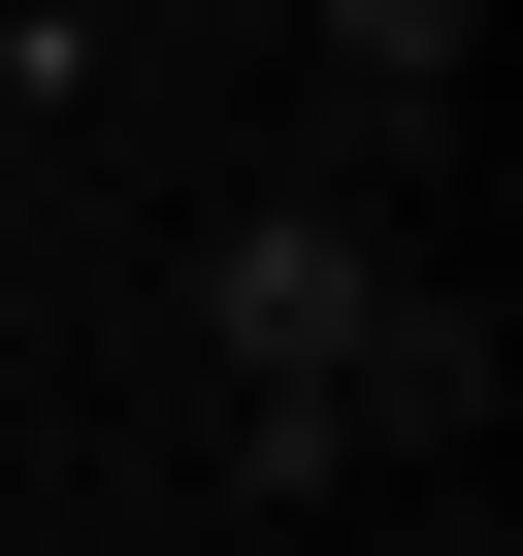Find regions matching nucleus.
<instances>
[{
  "instance_id": "7ed1b4c3",
  "label": "nucleus",
  "mask_w": 523,
  "mask_h": 556,
  "mask_svg": "<svg viewBox=\"0 0 523 556\" xmlns=\"http://www.w3.org/2000/svg\"><path fill=\"white\" fill-rule=\"evenodd\" d=\"M458 66H490V0H328V99H360V131H425Z\"/></svg>"
},
{
  "instance_id": "f03ea898",
  "label": "nucleus",
  "mask_w": 523,
  "mask_h": 556,
  "mask_svg": "<svg viewBox=\"0 0 523 556\" xmlns=\"http://www.w3.org/2000/svg\"><path fill=\"white\" fill-rule=\"evenodd\" d=\"M328 426H360V458H458V426H490V328H458V295H393V328L328 361Z\"/></svg>"
},
{
  "instance_id": "f257e3e1",
  "label": "nucleus",
  "mask_w": 523,
  "mask_h": 556,
  "mask_svg": "<svg viewBox=\"0 0 523 556\" xmlns=\"http://www.w3.org/2000/svg\"><path fill=\"white\" fill-rule=\"evenodd\" d=\"M196 328H229V393H328V361L393 328V262H360V197H262V229L196 262Z\"/></svg>"
}]
</instances>
